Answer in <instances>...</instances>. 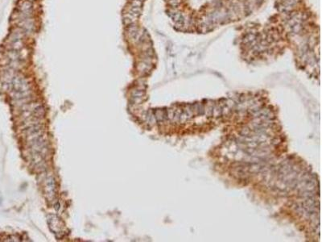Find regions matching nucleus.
I'll list each match as a JSON object with an SVG mask.
<instances>
[{"label": "nucleus", "mask_w": 322, "mask_h": 242, "mask_svg": "<svg viewBox=\"0 0 322 242\" xmlns=\"http://www.w3.org/2000/svg\"><path fill=\"white\" fill-rule=\"evenodd\" d=\"M45 195L49 201H53L56 195V182L53 175H49L45 180Z\"/></svg>", "instance_id": "obj_1"}, {"label": "nucleus", "mask_w": 322, "mask_h": 242, "mask_svg": "<svg viewBox=\"0 0 322 242\" xmlns=\"http://www.w3.org/2000/svg\"><path fill=\"white\" fill-rule=\"evenodd\" d=\"M49 224L51 230L53 231L54 233L60 232L63 229V223L60 218H58L56 216L51 215L49 216Z\"/></svg>", "instance_id": "obj_2"}, {"label": "nucleus", "mask_w": 322, "mask_h": 242, "mask_svg": "<svg viewBox=\"0 0 322 242\" xmlns=\"http://www.w3.org/2000/svg\"><path fill=\"white\" fill-rule=\"evenodd\" d=\"M127 10V11H131V12H134V13H136V14H138V15H140L141 12H142V8L133 7V6L130 5V4L128 5V8Z\"/></svg>", "instance_id": "obj_3"}, {"label": "nucleus", "mask_w": 322, "mask_h": 242, "mask_svg": "<svg viewBox=\"0 0 322 242\" xmlns=\"http://www.w3.org/2000/svg\"><path fill=\"white\" fill-rule=\"evenodd\" d=\"M143 3V2H141V1H139V0H130L129 4L131 5V6H133V7L142 8Z\"/></svg>", "instance_id": "obj_4"}, {"label": "nucleus", "mask_w": 322, "mask_h": 242, "mask_svg": "<svg viewBox=\"0 0 322 242\" xmlns=\"http://www.w3.org/2000/svg\"><path fill=\"white\" fill-rule=\"evenodd\" d=\"M180 3V0H169V3L172 8H176Z\"/></svg>", "instance_id": "obj_5"}, {"label": "nucleus", "mask_w": 322, "mask_h": 242, "mask_svg": "<svg viewBox=\"0 0 322 242\" xmlns=\"http://www.w3.org/2000/svg\"><path fill=\"white\" fill-rule=\"evenodd\" d=\"M139 1H141V2H143L144 0H139Z\"/></svg>", "instance_id": "obj_6"}, {"label": "nucleus", "mask_w": 322, "mask_h": 242, "mask_svg": "<svg viewBox=\"0 0 322 242\" xmlns=\"http://www.w3.org/2000/svg\"><path fill=\"white\" fill-rule=\"evenodd\" d=\"M32 1H33V0H32Z\"/></svg>", "instance_id": "obj_7"}]
</instances>
